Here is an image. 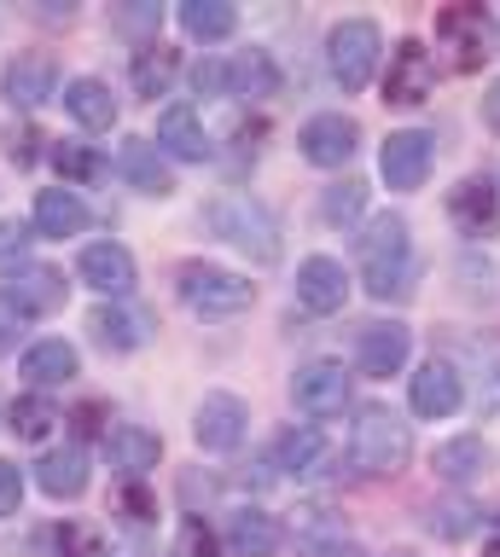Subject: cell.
Returning <instances> with one entry per match:
<instances>
[{"mask_svg":"<svg viewBox=\"0 0 500 557\" xmlns=\"http://www.w3.org/2000/svg\"><path fill=\"white\" fill-rule=\"evenodd\" d=\"M483 412H500V343H483Z\"/></svg>","mask_w":500,"mask_h":557,"instance_id":"obj_36","label":"cell"},{"mask_svg":"<svg viewBox=\"0 0 500 557\" xmlns=\"http://www.w3.org/2000/svg\"><path fill=\"white\" fill-rule=\"evenodd\" d=\"M64 111H71L82 128H111L117 122V99H111V87L106 82H94V76H76L71 87H64Z\"/></svg>","mask_w":500,"mask_h":557,"instance_id":"obj_24","label":"cell"},{"mask_svg":"<svg viewBox=\"0 0 500 557\" xmlns=\"http://www.w3.org/2000/svg\"><path fill=\"white\" fill-rule=\"evenodd\" d=\"M29 139H41V134H36V128H24V134H12V139H7V151L19 157V163H29V157H36V146H29Z\"/></svg>","mask_w":500,"mask_h":557,"instance_id":"obj_41","label":"cell"},{"mask_svg":"<svg viewBox=\"0 0 500 557\" xmlns=\"http://www.w3.org/2000/svg\"><path fill=\"white\" fill-rule=\"evenodd\" d=\"M378 47H385V35H378L373 17H350V24L332 29V41H326V59H332V76H338L343 94H361V87L373 82Z\"/></svg>","mask_w":500,"mask_h":557,"instance_id":"obj_4","label":"cell"},{"mask_svg":"<svg viewBox=\"0 0 500 557\" xmlns=\"http://www.w3.org/2000/svg\"><path fill=\"white\" fill-rule=\"evenodd\" d=\"M483 122H489V128L500 134V82L489 87V94H483Z\"/></svg>","mask_w":500,"mask_h":557,"instance_id":"obj_42","label":"cell"},{"mask_svg":"<svg viewBox=\"0 0 500 557\" xmlns=\"http://www.w3.org/2000/svg\"><path fill=\"white\" fill-rule=\"evenodd\" d=\"M483 459H489V453H483V442H477V435H454V442H442L437 447V459H430V465H437V476L442 482H472L477 476V470H483Z\"/></svg>","mask_w":500,"mask_h":557,"instance_id":"obj_29","label":"cell"},{"mask_svg":"<svg viewBox=\"0 0 500 557\" xmlns=\"http://www.w3.org/2000/svg\"><path fill=\"white\" fill-rule=\"evenodd\" d=\"M175 557H221L216 552V534L204 529V522L193 517V522H181V540H175Z\"/></svg>","mask_w":500,"mask_h":557,"instance_id":"obj_35","label":"cell"},{"mask_svg":"<svg viewBox=\"0 0 500 557\" xmlns=\"http://www.w3.org/2000/svg\"><path fill=\"white\" fill-rule=\"evenodd\" d=\"M19 505H24V476H19V465L0 459V517H12Z\"/></svg>","mask_w":500,"mask_h":557,"instance_id":"obj_38","label":"cell"},{"mask_svg":"<svg viewBox=\"0 0 500 557\" xmlns=\"http://www.w3.org/2000/svg\"><path fill=\"white\" fill-rule=\"evenodd\" d=\"M181 296H186V308H198V313H245L256 302V285L228 273V268H210V261H186Z\"/></svg>","mask_w":500,"mask_h":557,"instance_id":"obj_5","label":"cell"},{"mask_svg":"<svg viewBox=\"0 0 500 557\" xmlns=\"http://www.w3.org/2000/svg\"><path fill=\"white\" fill-rule=\"evenodd\" d=\"M483 7H448L437 12V35L454 47V70H477L483 64Z\"/></svg>","mask_w":500,"mask_h":557,"instance_id":"obj_15","label":"cell"},{"mask_svg":"<svg viewBox=\"0 0 500 557\" xmlns=\"http://www.w3.org/2000/svg\"><path fill=\"white\" fill-rule=\"evenodd\" d=\"M407 268H413V238L402 215H378L367 233H361V273H367V290L378 302L390 296H407Z\"/></svg>","mask_w":500,"mask_h":557,"instance_id":"obj_1","label":"cell"},{"mask_svg":"<svg viewBox=\"0 0 500 557\" xmlns=\"http://www.w3.org/2000/svg\"><path fill=\"white\" fill-rule=\"evenodd\" d=\"M430 87H437V64L419 41H402L390 52V70H385V99L390 104H419Z\"/></svg>","mask_w":500,"mask_h":557,"instance_id":"obj_10","label":"cell"},{"mask_svg":"<svg viewBox=\"0 0 500 557\" xmlns=\"http://www.w3.org/2000/svg\"><path fill=\"white\" fill-rule=\"evenodd\" d=\"M76 366H82V360H76V348L64 343V337H41V343L24 348V377L41 383V389H47V383H71Z\"/></svg>","mask_w":500,"mask_h":557,"instance_id":"obj_22","label":"cell"},{"mask_svg":"<svg viewBox=\"0 0 500 557\" xmlns=\"http://www.w3.org/2000/svg\"><path fill=\"white\" fill-rule=\"evenodd\" d=\"M378 169H385V181L395 191H419L425 174H430V134H419V128L390 134L385 151H378Z\"/></svg>","mask_w":500,"mask_h":557,"instance_id":"obj_9","label":"cell"},{"mask_svg":"<svg viewBox=\"0 0 500 557\" xmlns=\"http://www.w3.org/2000/svg\"><path fill=\"white\" fill-rule=\"evenodd\" d=\"M158 146L175 151L181 163H204V157H210V139H204L193 104H169V111L158 116Z\"/></svg>","mask_w":500,"mask_h":557,"instance_id":"obj_20","label":"cell"},{"mask_svg":"<svg viewBox=\"0 0 500 557\" xmlns=\"http://www.w3.org/2000/svg\"><path fill=\"white\" fill-rule=\"evenodd\" d=\"M88 325H94V343H99V348H117V355L141 348V337H146L141 320H134V313H123V308H99Z\"/></svg>","mask_w":500,"mask_h":557,"instance_id":"obj_32","label":"cell"},{"mask_svg":"<svg viewBox=\"0 0 500 557\" xmlns=\"http://www.w3.org/2000/svg\"><path fill=\"white\" fill-rule=\"evenodd\" d=\"M402 360H407V325H367L361 331V348H355V366L367 377H390V372H402Z\"/></svg>","mask_w":500,"mask_h":557,"instance_id":"obj_16","label":"cell"},{"mask_svg":"<svg viewBox=\"0 0 500 557\" xmlns=\"http://www.w3.org/2000/svg\"><path fill=\"white\" fill-rule=\"evenodd\" d=\"M355 139L361 128L343 111H326V116H308L303 122V134H297V146L308 163H320V169H338V163H350L355 157Z\"/></svg>","mask_w":500,"mask_h":557,"instance_id":"obj_8","label":"cell"},{"mask_svg":"<svg viewBox=\"0 0 500 557\" xmlns=\"http://www.w3.org/2000/svg\"><path fill=\"white\" fill-rule=\"evenodd\" d=\"M343 296H350V273H343L332 256H308L297 268V302L308 313H338Z\"/></svg>","mask_w":500,"mask_h":557,"instance_id":"obj_12","label":"cell"},{"mask_svg":"<svg viewBox=\"0 0 500 557\" xmlns=\"http://www.w3.org/2000/svg\"><path fill=\"white\" fill-rule=\"evenodd\" d=\"M245 400L228 395V389H210L198 400V418H193V435L204 453H233L239 442H245Z\"/></svg>","mask_w":500,"mask_h":557,"instance_id":"obj_6","label":"cell"},{"mask_svg":"<svg viewBox=\"0 0 500 557\" xmlns=\"http://www.w3.org/2000/svg\"><path fill=\"white\" fill-rule=\"evenodd\" d=\"M82 226H88V203H82L71 186H41V198H36V233L41 238H76Z\"/></svg>","mask_w":500,"mask_h":557,"instance_id":"obj_17","label":"cell"},{"mask_svg":"<svg viewBox=\"0 0 500 557\" xmlns=\"http://www.w3.org/2000/svg\"><path fill=\"white\" fill-rule=\"evenodd\" d=\"M228 70H233V94H239V99H268V94H280V70H273V59H268L263 47L239 52Z\"/></svg>","mask_w":500,"mask_h":557,"instance_id":"obj_27","label":"cell"},{"mask_svg":"<svg viewBox=\"0 0 500 557\" xmlns=\"http://www.w3.org/2000/svg\"><path fill=\"white\" fill-rule=\"evenodd\" d=\"M448 215H454V226L465 238H489L495 226H500V191L489 181H460L454 186V198H448Z\"/></svg>","mask_w":500,"mask_h":557,"instance_id":"obj_11","label":"cell"},{"mask_svg":"<svg viewBox=\"0 0 500 557\" xmlns=\"http://www.w3.org/2000/svg\"><path fill=\"white\" fill-rule=\"evenodd\" d=\"M204 221L216 226L228 244H239L245 256H256V261H273L280 256V233H273V215L256 198H245V191H221V198L204 209Z\"/></svg>","mask_w":500,"mask_h":557,"instance_id":"obj_2","label":"cell"},{"mask_svg":"<svg viewBox=\"0 0 500 557\" xmlns=\"http://www.w3.org/2000/svg\"><path fill=\"white\" fill-rule=\"evenodd\" d=\"M76 430H82V435L99 430V407H94V400H88V407H76Z\"/></svg>","mask_w":500,"mask_h":557,"instance_id":"obj_43","label":"cell"},{"mask_svg":"<svg viewBox=\"0 0 500 557\" xmlns=\"http://www.w3.org/2000/svg\"><path fill=\"white\" fill-rule=\"evenodd\" d=\"M59 94V64L47 59V52H19V59L7 64V99L24 104V111H36Z\"/></svg>","mask_w":500,"mask_h":557,"instance_id":"obj_13","label":"cell"},{"mask_svg":"<svg viewBox=\"0 0 500 557\" xmlns=\"http://www.w3.org/2000/svg\"><path fill=\"white\" fill-rule=\"evenodd\" d=\"M59 169H64V174H94L99 163H94L88 151H76V146H71V151H59Z\"/></svg>","mask_w":500,"mask_h":557,"instance_id":"obj_40","label":"cell"},{"mask_svg":"<svg viewBox=\"0 0 500 557\" xmlns=\"http://www.w3.org/2000/svg\"><path fill=\"white\" fill-rule=\"evenodd\" d=\"M29 226H19V221H0V261H12V256H24L29 250Z\"/></svg>","mask_w":500,"mask_h":557,"instance_id":"obj_39","label":"cell"},{"mask_svg":"<svg viewBox=\"0 0 500 557\" xmlns=\"http://www.w3.org/2000/svg\"><path fill=\"white\" fill-rule=\"evenodd\" d=\"M169 82H175V47L151 41L141 59H134V94H141V99H158V94H169Z\"/></svg>","mask_w":500,"mask_h":557,"instance_id":"obj_30","label":"cell"},{"mask_svg":"<svg viewBox=\"0 0 500 557\" xmlns=\"http://www.w3.org/2000/svg\"><path fill=\"white\" fill-rule=\"evenodd\" d=\"M181 24H186L193 41H228V35L239 29V12L228 7V0H186Z\"/></svg>","mask_w":500,"mask_h":557,"instance_id":"obj_26","label":"cell"},{"mask_svg":"<svg viewBox=\"0 0 500 557\" xmlns=\"http://www.w3.org/2000/svg\"><path fill=\"white\" fill-rule=\"evenodd\" d=\"M82 278H88L94 290H111V296H123L134 285V256L123 250V244H88L82 250Z\"/></svg>","mask_w":500,"mask_h":557,"instance_id":"obj_19","label":"cell"},{"mask_svg":"<svg viewBox=\"0 0 500 557\" xmlns=\"http://www.w3.org/2000/svg\"><path fill=\"white\" fill-rule=\"evenodd\" d=\"M53 400H41V395H24V400H12V430L24 435V442H41L47 430H53Z\"/></svg>","mask_w":500,"mask_h":557,"instance_id":"obj_33","label":"cell"},{"mask_svg":"<svg viewBox=\"0 0 500 557\" xmlns=\"http://www.w3.org/2000/svg\"><path fill=\"white\" fill-rule=\"evenodd\" d=\"M291 400L315 418H332V412H343V400H350V372H343L338 360H308V366H297V377H291Z\"/></svg>","mask_w":500,"mask_h":557,"instance_id":"obj_7","label":"cell"},{"mask_svg":"<svg viewBox=\"0 0 500 557\" xmlns=\"http://www.w3.org/2000/svg\"><path fill=\"white\" fill-rule=\"evenodd\" d=\"M36 476H41V487H47L53 499H76L82 487H88V459H82L76 447H64V453H47Z\"/></svg>","mask_w":500,"mask_h":557,"instance_id":"obj_28","label":"cell"},{"mask_svg":"<svg viewBox=\"0 0 500 557\" xmlns=\"http://www.w3.org/2000/svg\"><path fill=\"white\" fill-rule=\"evenodd\" d=\"M59 302H64V273H53V268H24V273L7 278V308L47 313V308H59Z\"/></svg>","mask_w":500,"mask_h":557,"instance_id":"obj_18","label":"cell"},{"mask_svg":"<svg viewBox=\"0 0 500 557\" xmlns=\"http://www.w3.org/2000/svg\"><path fill=\"white\" fill-rule=\"evenodd\" d=\"M280 522L268 511H233V529H228V546L233 557H280Z\"/></svg>","mask_w":500,"mask_h":557,"instance_id":"obj_23","label":"cell"},{"mask_svg":"<svg viewBox=\"0 0 500 557\" xmlns=\"http://www.w3.org/2000/svg\"><path fill=\"white\" fill-rule=\"evenodd\" d=\"M193 87H198L204 99H216V94H233V70L210 59V64H198V70H193Z\"/></svg>","mask_w":500,"mask_h":557,"instance_id":"obj_37","label":"cell"},{"mask_svg":"<svg viewBox=\"0 0 500 557\" xmlns=\"http://www.w3.org/2000/svg\"><path fill=\"white\" fill-rule=\"evenodd\" d=\"M454 407H460V372L430 355L419 372H413V412L419 418H448Z\"/></svg>","mask_w":500,"mask_h":557,"instance_id":"obj_14","label":"cell"},{"mask_svg":"<svg viewBox=\"0 0 500 557\" xmlns=\"http://www.w3.org/2000/svg\"><path fill=\"white\" fill-rule=\"evenodd\" d=\"M326 459V430L303 424V430H285L280 435V465L291 470V476H303V470H315Z\"/></svg>","mask_w":500,"mask_h":557,"instance_id":"obj_31","label":"cell"},{"mask_svg":"<svg viewBox=\"0 0 500 557\" xmlns=\"http://www.w3.org/2000/svg\"><path fill=\"white\" fill-rule=\"evenodd\" d=\"M350 447H355V465L373 470V476H395V470L413 459V435L390 407H361Z\"/></svg>","mask_w":500,"mask_h":557,"instance_id":"obj_3","label":"cell"},{"mask_svg":"<svg viewBox=\"0 0 500 557\" xmlns=\"http://www.w3.org/2000/svg\"><path fill=\"white\" fill-rule=\"evenodd\" d=\"M106 447H111V465L123 470V476H146V470L163 459V442L151 430H141V424H117L106 435Z\"/></svg>","mask_w":500,"mask_h":557,"instance_id":"obj_21","label":"cell"},{"mask_svg":"<svg viewBox=\"0 0 500 557\" xmlns=\"http://www.w3.org/2000/svg\"><path fill=\"white\" fill-rule=\"evenodd\" d=\"M361 198H367V186H361V181L332 186V191H326V221H332V226L355 221V215H361Z\"/></svg>","mask_w":500,"mask_h":557,"instance_id":"obj_34","label":"cell"},{"mask_svg":"<svg viewBox=\"0 0 500 557\" xmlns=\"http://www.w3.org/2000/svg\"><path fill=\"white\" fill-rule=\"evenodd\" d=\"M123 174L134 181V191H146V198H169V191H175L169 169L158 163V151H151V139H123Z\"/></svg>","mask_w":500,"mask_h":557,"instance_id":"obj_25","label":"cell"}]
</instances>
